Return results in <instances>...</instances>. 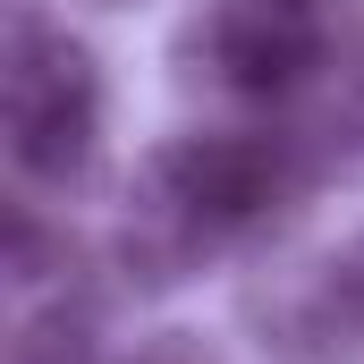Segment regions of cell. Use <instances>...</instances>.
<instances>
[{
  "mask_svg": "<svg viewBox=\"0 0 364 364\" xmlns=\"http://www.w3.org/2000/svg\"><path fill=\"white\" fill-rule=\"evenodd\" d=\"M314 322L331 339H364V229L322 263V279H314Z\"/></svg>",
  "mask_w": 364,
  "mask_h": 364,
  "instance_id": "obj_5",
  "label": "cell"
},
{
  "mask_svg": "<svg viewBox=\"0 0 364 364\" xmlns=\"http://www.w3.org/2000/svg\"><path fill=\"white\" fill-rule=\"evenodd\" d=\"M178 60L212 93L272 102L322 68V17L314 0H203L178 26Z\"/></svg>",
  "mask_w": 364,
  "mask_h": 364,
  "instance_id": "obj_3",
  "label": "cell"
},
{
  "mask_svg": "<svg viewBox=\"0 0 364 364\" xmlns=\"http://www.w3.org/2000/svg\"><path fill=\"white\" fill-rule=\"evenodd\" d=\"M288 195H296L288 136H255V127L161 136L136 161L127 220H119V255H127L136 279L170 288V279L203 272L212 255H229L237 237H255Z\"/></svg>",
  "mask_w": 364,
  "mask_h": 364,
  "instance_id": "obj_1",
  "label": "cell"
},
{
  "mask_svg": "<svg viewBox=\"0 0 364 364\" xmlns=\"http://www.w3.org/2000/svg\"><path fill=\"white\" fill-rule=\"evenodd\" d=\"M0 136H9L17 178L60 186V195L85 186L93 161H102V68L43 9L9 17V43H0Z\"/></svg>",
  "mask_w": 364,
  "mask_h": 364,
  "instance_id": "obj_2",
  "label": "cell"
},
{
  "mask_svg": "<svg viewBox=\"0 0 364 364\" xmlns=\"http://www.w3.org/2000/svg\"><path fill=\"white\" fill-rule=\"evenodd\" d=\"M110 9H127V0H110Z\"/></svg>",
  "mask_w": 364,
  "mask_h": 364,
  "instance_id": "obj_6",
  "label": "cell"
},
{
  "mask_svg": "<svg viewBox=\"0 0 364 364\" xmlns=\"http://www.w3.org/2000/svg\"><path fill=\"white\" fill-rule=\"evenodd\" d=\"M9 364H102L93 305H77V296H51L43 314H26V322H17V339H9Z\"/></svg>",
  "mask_w": 364,
  "mask_h": 364,
  "instance_id": "obj_4",
  "label": "cell"
}]
</instances>
